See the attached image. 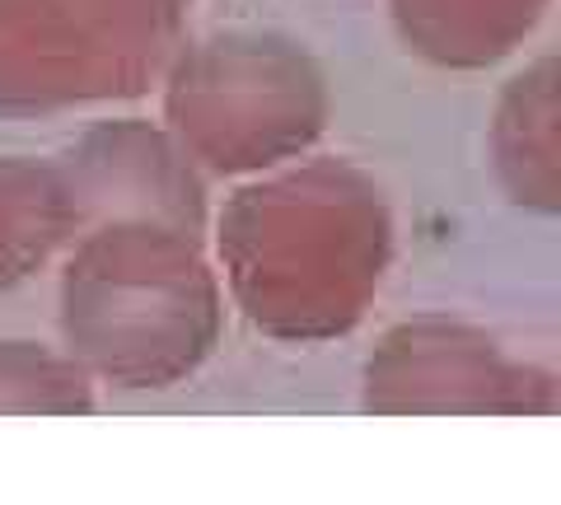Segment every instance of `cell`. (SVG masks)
Masks as SVG:
<instances>
[{
	"mask_svg": "<svg viewBox=\"0 0 561 505\" xmlns=\"http://www.w3.org/2000/svg\"><path fill=\"white\" fill-rule=\"evenodd\" d=\"M183 141L220 169L267 164L300 150L323 122V90L300 47L276 38H216L173 80Z\"/></svg>",
	"mask_w": 561,
	"mask_h": 505,
	"instance_id": "obj_1",
	"label": "cell"
},
{
	"mask_svg": "<svg viewBox=\"0 0 561 505\" xmlns=\"http://www.w3.org/2000/svg\"><path fill=\"white\" fill-rule=\"evenodd\" d=\"M169 28L131 0H0V108L136 90Z\"/></svg>",
	"mask_w": 561,
	"mask_h": 505,
	"instance_id": "obj_2",
	"label": "cell"
},
{
	"mask_svg": "<svg viewBox=\"0 0 561 505\" xmlns=\"http://www.w3.org/2000/svg\"><path fill=\"white\" fill-rule=\"evenodd\" d=\"M412 47L454 66H478L515 47L542 0H393Z\"/></svg>",
	"mask_w": 561,
	"mask_h": 505,
	"instance_id": "obj_3",
	"label": "cell"
},
{
	"mask_svg": "<svg viewBox=\"0 0 561 505\" xmlns=\"http://www.w3.org/2000/svg\"><path fill=\"white\" fill-rule=\"evenodd\" d=\"M501 164L511 173V183L529 202L552 197V71L542 66L529 80H519V90L511 94L501 113Z\"/></svg>",
	"mask_w": 561,
	"mask_h": 505,
	"instance_id": "obj_4",
	"label": "cell"
},
{
	"mask_svg": "<svg viewBox=\"0 0 561 505\" xmlns=\"http://www.w3.org/2000/svg\"><path fill=\"white\" fill-rule=\"evenodd\" d=\"M66 197L43 169L0 164V267L24 263L57 230Z\"/></svg>",
	"mask_w": 561,
	"mask_h": 505,
	"instance_id": "obj_5",
	"label": "cell"
},
{
	"mask_svg": "<svg viewBox=\"0 0 561 505\" xmlns=\"http://www.w3.org/2000/svg\"><path fill=\"white\" fill-rule=\"evenodd\" d=\"M131 5L154 10V14H164V20H179V5H183V0H131Z\"/></svg>",
	"mask_w": 561,
	"mask_h": 505,
	"instance_id": "obj_6",
	"label": "cell"
}]
</instances>
